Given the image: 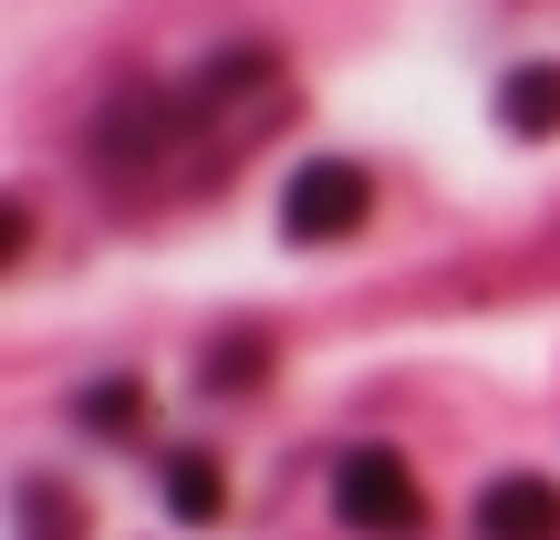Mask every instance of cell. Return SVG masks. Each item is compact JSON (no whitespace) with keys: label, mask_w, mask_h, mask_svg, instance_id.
Returning <instances> with one entry per match:
<instances>
[{"label":"cell","mask_w":560,"mask_h":540,"mask_svg":"<svg viewBox=\"0 0 560 540\" xmlns=\"http://www.w3.org/2000/svg\"><path fill=\"white\" fill-rule=\"evenodd\" d=\"M363 208H374V177H363L353 157H312L291 166V187H280V240L291 250H332L363 229Z\"/></svg>","instance_id":"3"},{"label":"cell","mask_w":560,"mask_h":540,"mask_svg":"<svg viewBox=\"0 0 560 540\" xmlns=\"http://www.w3.org/2000/svg\"><path fill=\"white\" fill-rule=\"evenodd\" d=\"M499 125H509V136H529V146L560 136V62H520V73L499 83Z\"/></svg>","instance_id":"5"},{"label":"cell","mask_w":560,"mask_h":540,"mask_svg":"<svg viewBox=\"0 0 560 540\" xmlns=\"http://www.w3.org/2000/svg\"><path fill=\"white\" fill-rule=\"evenodd\" d=\"M21 540H73V509L52 489H21Z\"/></svg>","instance_id":"9"},{"label":"cell","mask_w":560,"mask_h":540,"mask_svg":"<svg viewBox=\"0 0 560 540\" xmlns=\"http://www.w3.org/2000/svg\"><path fill=\"white\" fill-rule=\"evenodd\" d=\"M478 540H560V489L550 479H488L478 489Z\"/></svg>","instance_id":"4"},{"label":"cell","mask_w":560,"mask_h":540,"mask_svg":"<svg viewBox=\"0 0 560 540\" xmlns=\"http://www.w3.org/2000/svg\"><path fill=\"white\" fill-rule=\"evenodd\" d=\"M332 509H342V530H363V540H416L425 530V489H416V468H405V447H384V437L342 447L332 458Z\"/></svg>","instance_id":"2"},{"label":"cell","mask_w":560,"mask_h":540,"mask_svg":"<svg viewBox=\"0 0 560 540\" xmlns=\"http://www.w3.org/2000/svg\"><path fill=\"white\" fill-rule=\"evenodd\" d=\"M166 509H177L187 530H208V520H219V458L177 447V458H166Z\"/></svg>","instance_id":"6"},{"label":"cell","mask_w":560,"mask_h":540,"mask_svg":"<svg viewBox=\"0 0 560 540\" xmlns=\"http://www.w3.org/2000/svg\"><path fill=\"white\" fill-rule=\"evenodd\" d=\"M73 426H94V437H125V426H136V384H125V375L83 384V395H73Z\"/></svg>","instance_id":"7"},{"label":"cell","mask_w":560,"mask_h":540,"mask_svg":"<svg viewBox=\"0 0 560 540\" xmlns=\"http://www.w3.org/2000/svg\"><path fill=\"white\" fill-rule=\"evenodd\" d=\"M280 115H291L280 62L270 53H219L187 83V166H219V157H240V146H260Z\"/></svg>","instance_id":"1"},{"label":"cell","mask_w":560,"mask_h":540,"mask_svg":"<svg viewBox=\"0 0 560 540\" xmlns=\"http://www.w3.org/2000/svg\"><path fill=\"white\" fill-rule=\"evenodd\" d=\"M270 375V343L249 333V343H219V354H208V384H260Z\"/></svg>","instance_id":"8"}]
</instances>
